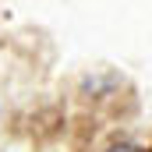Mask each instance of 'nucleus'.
Wrapping results in <instances>:
<instances>
[{
  "mask_svg": "<svg viewBox=\"0 0 152 152\" xmlns=\"http://www.w3.org/2000/svg\"><path fill=\"white\" fill-rule=\"evenodd\" d=\"M110 152H134L131 145H117V149H110Z\"/></svg>",
  "mask_w": 152,
  "mask_h": 152,
  "instance_id": "f257e3e1",
  "label": "nucleus"
}]
</instances>
